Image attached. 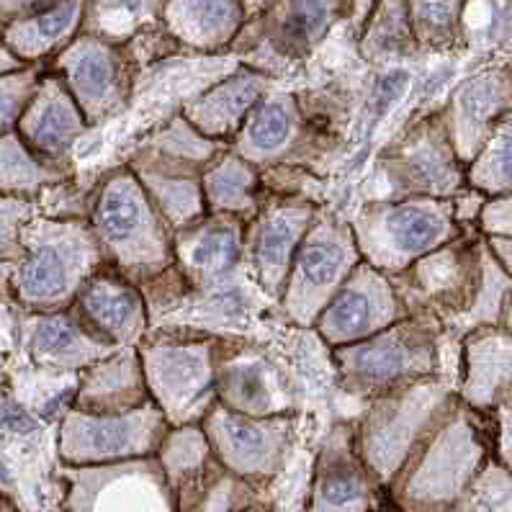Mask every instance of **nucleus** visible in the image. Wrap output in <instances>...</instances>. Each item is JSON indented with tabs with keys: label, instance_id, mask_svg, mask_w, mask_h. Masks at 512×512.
<instances>
[{
	"label": "nucleus",
	"instance_id": "f257e3e1",
	"mask_svg": "<svg viewBox=\"0 0 512 512\" xmlns=\"http://www.w3.org/2000/svg\"><path fill=\"white\" fill-rule=\"evenodd\" d=\"M489 448L484 415L458 399L386 487V502L392 512H461Z\"/></svg>",
	"mask_w": 512,
	"mask_h": 512
},
{
	"label": "nucleus",
	"instance_id": "f03ea898",
	"mask_svg": "<svg viewBox=\"0 0 512 512\" xmlns=\"http://www.w3.org/2000/svg\"><path fill=\"white\" fill-rule=\"evenodd\" d=\"M88 224L101 245L106 266L137 286H145L175 266V232L127 163L98 178Z\"/></svg>",
	"mask_w": 512,
	"mask_h": 512
},
{
	"label": "nucleus",
	"instance_id": "7ed1b4c3",
	"mask_svg": "<svg viewBox=\"0 0 512 512\" xmlns=\"http://www.w3.org/2000/svg\"><path fill=\"white\" fill-rule=\"evenodd\" d=\"M24 258L13 273V299L24 312H65L103 266V250L85 219L37 214L21 235Z\"/></svg>",
	"mask_w": 512,
	"mask_h": 512
},
{
	"label": "nucleus",
	"instance_id": "20e7f679",
	"mask_svg": "<svg viewBox=\"0 0 512 512\" xmlns=\"http://www.w3.org/2000/svg\"><path fill=\"white\" fill-rule=\"evenodd\" d=\"M446 330L430 314H410L374 338L332 350L338 384L350 397L371 402L415 381L440 376Z\"/></svg>",
	"mask_w": 512,
	"mask_h": 512
},
{
	"label": "nucleus",
	"instance_id": "39448f33",
	"mask_svg": "<svg viewBox=\"0 0 512 512\" xmlns=\"http://www.w3.org/2000/svg\"><path fill=\"white\" fill-rule=\"evenodd\" d=\"M219 335L152 327L137 345L152 402L170 428L201 425L217 404Z\"/></svg>",
	"mask_w": 512,
	"mask_h": 512
},
{
	"label": "nucleus",
	"instance_id": "423d86ee",
	"mask_svg": "<svg viewBox=\"0 0 512 512\" xmlns=\"http://www.w3.org/2000/svg\"><path fill=\"white\" fill-rule=\"evenodd\" d=\"M458 402V389L446 376H430L376 397L356 422V443L363 464L384 487L392 484L425 435Z\"/></svg>",
	"mask_w": 512,
	"mask_h": 512
},
{
	"label": "nucleus",
	"instance_id": "0eeeda50",
	"mask_svg": "<svg viewBox=\"0 0 512 512\" xmlns=\"http://www.w3.org/2000/svg\"><path fill=\"white\" fill-rule=\"evenodd\" d=\"M350 227L361 258L389 278L464 232L453 214V199L363 201Z\"/></svg>",
	"mask_w": 512,
	"mask_h": 512
},
{
	"label": "nucleus",
	"instance_id": "6e6552de",
	"mask_svg": "<svg viewBox=\"0 0 512 512\" xmlns=\"http://www.w3.org/2000/svg\"><path fill=\"white\" fill-rule=\"evenodd\" d=\"M469 186L440 109L404 129L376 157L366 201L453 199Z\"/></svg>",
	"mask_w": 512,
	"mask_h": 512
},
{
	"label": "nucleus",
	"instance_id": "1a4fd4ad",
	"mask_svg": "<svg viewBox=\"0 0 512 512\" xmlns=\"http://www.w3.org/2000/svg\"><path fill=\"white\" fill-rule=\"evenodd\" d=\"M484 253L487 237L479 229H464L456 240L394 276V286L412 314H430L446 335L461 338V327L482 289Z\"/></svg>",
	"mask_w": 512,
	"mask_h": 512
},
{
	"label": "nucleus",
	"instance_id": "9d476101",
	"mask_svg": "<svg viewBox=\"0 0 512 512\" xmlns=\"http://www.w3.org/2000/svg\"><path fill=\"white\" fill-rule=\"evenodd\" d=\"M363 263L350 222L332 209H320L304 237L278 307L291 325L314 330L320 314Z\"/></svg>",
	"mask_w": 512,
	"mask_h": 512
},
{
	"label": "nucleus",
	"instance_id": "9b49d317",
	"mask_svg": "<svg viewBox=\"0 0 512 512\" xmlns=\"http://www.w3.org/2000/svg\"><path fill=\"white\" fill-rule=\"evenodd\" d=\"M338 145L340 137L309 119L302 98L273 88L229 147L260 170L289 165L317 173Z\"/></svg>",
	"mask_w": 512,
	"mask_h": 512
},
{
	"label": "nucleus",
	"instance_id": "f8f14e48",
	"mask_svg": "<svg viewBox=\"0 0 512 512\" xmlns=\"http://www.w3.org/2000/svg\"><path fill=\"white\" fill-rule=\"evenodd\" d=\"M157 461L168 476L178 512H247L260 492L214 456L201 425L170 428Z\"/></svg>",
	"mask_w": 512,
	"mask_h": 512
},
{
	"label": "nucleus",
	"instance_id": "ddd939ff",
	"mask_svg": "<svg viewBox=\"0 0 512 512\" xmlns=\"http://www.w3.org/2000/svg\"><path fill=\"white\" fill-rule=\"evenodd\" d=\"M52 73L60 75L83 111L88 127H103L129 109L137 88V62L124 44L83 34L57 55Z\"/></svg>",
	"mask_w": 512,
	"mask_h": 512
},
{
	"label": "nucleus",
	"instance_id": "4468645a",
	"mask_svg": "<svg viewBox=\"0 0 512 512\" xmlns=\"http://www.w3.org/2000/svg\"><path fill=\"white\" fill-rule=\"evenodd\" d=\"M170 425L157 404L127 415H85L70 410L60 422L62 466H111L157 456Z\"/></svg>",
	"mask_w": 512,
	"mask_h": 512
},
{
	"label": "nucleus",
	"instance_id": "2eb2a0df",
	"mask_svg": "<svg viewBox=\"0 0 512 512\" xmlns=\"http://www.w3.org/2000/svg\"><path fill=\"white\" fill-rule=\"evenodd\" d=\"M214 456L255 489L271 484L286 469L296 438L294 415L250 417L214 404L201 422Z\"/></svg>",
	"mask_w": 512,
	"mask_h": 512
},
{
	"label": "nucleus",
	"instance_id": "dca6fc26",
	"mask_svg": "<svg viewBox=\"0 0 512 512\" xmlns=\"http://www.w3.org/2000/svg\"><path fill=\"white\" fill-rule=\"evenodd\" d=\"M245 227L237 217L206 214L175 232V266L196 294L245 296L247 286H255L247 266Z\"/></svg>",
	"mask_w": 512,
	"mask_h": 512
},
{
	"label": "nucleus",
	"instance_id": "f3484780",
	"mask_svg": "<svg viewBox=\"0 0 512 512\" xmlns=\"http://www.w3.org/2000/svg\"><path fill=\"white\" fill-rule=\"evenodd\" d=\"M67 512H178L163 466L137 458L111 466H62Z\"/></svg>",
	"mask_w": 512,
	"mask_h": 512
},
{
	"label": "nucleus",
	"instance_id": "a211bd4d",
	"mask_svg": "<svg viewBox=\"0 0 512 512\" xmlns=\"http://www.w3.org/2000/svg\"><path fill=\"white\" fill-rule=\"evenodd\" d=\"M322 206L309 196H286L268 193L263 206L245 227V247L250 278L260 294L278 302L289 281L304 237L312 229Z\"/></svg>",
	"mask_w": 512,
	"mask_h": 512
},
{
	"label": "nucleus",
	"instance_id": "6ab92c4d",
	"mask_svg": "<svg viewBox=\"0 0 512 512\" xmlns=\"http://www.w3.org/2000/svg\"><path fill=\"white\" fill-rule=\"evenodd\" d=\"M217 402L250 417L294 415L296 394L289 374L266 350L240 335H219Z\"/></svg>",
	"mask_w": 512,
	"mask_h": 512
},
{
	"label": "nucleus",
	"instance_id": "aec40b11",
	"mask_svg": "<svg viewBox=\"0 0 512 512\" xmlns=\"http://www.w3.org/2000/svg\"><path fill=\"white\" fill-rule=\"evenodd\" d=\"M410 314V307L394 286V278L363 260L320 314L314 332L327 348L335 350L374 338Z\"/></svg>",
	"mask_w": 512,
	"mask_h": 512
},
{
	"label": "nucleus",
	"instance_id": "412c9836",
	"mask_svg": "<svg viewBox=\"0 0 512 512\" xmlns=\"http://www.w3.org/2000/svg\"><path fill=\"white\" fill-rule=\"evenodd\" d=\"M384 500V487L358 451L356 425L335 422L314 456L304 512H381Z\"/></svg>",
	"mask_w": 512,
	"mask_h": 512
},
{
	"label": "nucleus",
	"instance_id": "4be33fe9",
	"mask_svg": "<svg viewBox=\"0 0 512 512\" xmlns=\"http://www.w3.org/2000/svg\"><path fill=\"white\" fill-rule=\"evenodd\" d=\"M512 111L510 65L487 67L456 85L448 103L440 109L451 145L461 163L469 168L484 150L492 132Z\"/></svg>",
	"mask_w": 512,
	"mask_h": 512
},
{
	"label": "nucleus",
	"instance_id": "5701e85b",
	"mask_svg": "<svg viewBox=\"0 0 512 512\" xmlns=\"http://www.w3.org/2000/svg\"><path fill=\"white\" fill-rule=\"evenodd\" d=\"M70 309L93 338L116 350L137 348L152 327L142 286L111 266H103L96 276L88 278Z\"/></svg>",
	"mask_w": 512,
	"mask_h": 512
},
{
	"label": "nucleus",
	"instance_id": "b1692460",
	"mask_svg": "<svg viewBox=\"0 0 512 512\" xmlns=\"http://www.w3.org/2000/svg\"><path fill=\"white\" fill-rule=\"evenodd\" d=\"M83 111L70 96L60 75L44 73L29 106L21 114L16 132L34 155L52 165L73 168V150L88 132Z\"/></svg>",
	"mask_w": 512,
	"mask_h": 512
},
{
	"label": "nucleus",
	"instance_id": "393cba45",
	"mask_svg": "<svg viewBox=\"0 0 512 512\" xmlns=\"http://www.w3.org/2000/svg\"><path fill=\"white\" fill-rule=\"evenodd\" d=\"M127 165L137 175V181L142 183L155 209L163 214L173 232L199 222L201 217L209 214L204 188H201L204 170L196 168V165L165 157L145 145H137L129 152Z\"/></svg>",
	"mask_w": 512,
	"mask_h": 512
},
{
	"label": "nucleus",
	"instance_id": "a878e982",
	"mask_svg": "<svg viewBox=\"0 0 512 512\" xmlns=\"http://www.w3.org/2000/svg\"><path fill=\"white\" fill-rule=\"evenodd\" d=\"M24 343L31 363L49 374H83L116 348L85 330L73 309L52 314L26 312Z\"/></svg>",
	"mask_w": 512,
	"mask_h": 512
},
{
	"label": "nucleus",
	"instance_id": "bb28decb",
	"mask_svg": "<svg viewBox=\"0 0 512 512\" xmlns=\"http://www.w3.org/2000/svg\"><path fill=\"white\" fill-rule=\"evenodd\" d=\"M273 91L271 75L255 67L232 70L227 78L206 88L201 96L183 106L181 114L199 129L204 137L232 145L240 129L245 127L247 116L253 114L268 93Z\"/></svg>",
	"mask_w": 512,
	"mask_h": 512
},
{
	"label": "nucleus",
	"instance_id": "cd10ccee",
	"mask_svg": "<svg viewBox=\"0 0 512 512\" xmlns=\"http://www.w3.org/2000/svg\"><path fill=\"white\" fill-rule=\"evenodd\" d=\"M512 392V332L505 327H476L461 338L458 399L489 417Z\"/></svg>",
	"mask_w": 512,
	"mask_h": 512
},
{
	"label": "nucleus",
	"instance_id": "c85d7f7f",
	"mask_svg": "<svg viewBox=\"0 0 512 512\" xmlns=\"http://www.w3.org/2000/svg\"><path fill=\"white\" fill-rule=\"evenodd\" d=\"M152 404L137 348H119L85 368L73 410L85 415H127Z\"/></svg>",
	"mask_w": 512,
	"mask_h": 512
},
{
	"label": "nucleus",
	"instance_id": "c756f323",
	"mask_svg": "<svg viewBox=\"0 0 512 512\" xmlns=\"http://www.w3.org/2000/svg\"><path fill=\"white\" fill-rule=\"evenodd\" d=\"M247 21L242 0H165V31L183 47L217 52L240 37Z\"/></svg>",
	"mask_w": 512,
	"mask_h": 512
},
{
	"label": "nucleus",
	"instance_id": "7c9ffc66",
	"mask_svg": "<svg viewBox=\"0 0 512 512\" xmlns=\"http://www.w3.org/2000/svg\"><path fill=\"white\" fill-rule=\"evenodd\" d=\"M204 201L209 214H227L250 222L263 206L266 186L258 165L237 155L232 147L219 152L201 175Z\"/></svg>",
	"mask_w": 512,
	"mask_h": 512
},
{
	"label": "nucleus",
	"instance_id": "2f4dec72",
	"mask_svg": "<svg viewBox=\"0 0 512 512\" xmlns=\"http://www.w3.org/2000/svg\"><path fill=\"white\" fill-rule=\"evenodd\" d=\"M85 21V0H57L26 19L8 21L3 31V47H8L24 65H37L49 55H60L75 42L80 24Z\"/></svg>",
	"mask_w": 512,
	"mask_h": 512
},
{
	"label": "nucleus",
	"instance_id": "473e14b6",
	"mask_svg": "<svg viewBox=\"0 0 512 512\" xmlns=\"http://www.w3.org/2000/svg\"><path fill=\"white\" fill-rule=\"evenodd\" d=\"M343 8L345 0H278L271 26L273 47L286 57L307 55L330 34Z\"/></svg>",
	"mask_w": 512,
	"mask_h": 512
},
{
	"label": "nucleus",
	"instance_id": "72a5a7b5",
	"mask_svg": "<svg viewBox=\"0 0 512 512\" xmlns=\"http://www.w3.org/2000/svg\"><path fill=\"white\" fill-rule=\"evenodd\" d=\"M73 178L75 168L52 165L34 155L16 129L0 137V196L39 199L47 188Z\"/></svg>",
	"mask_w": 512,
	"mask_h": 512
},
{
	"label": "nucleus",
	"instance_id": "f704fd0d",
	"mask_svg": "<svg viewBox=\"0 0 512 512\" xmlns=\"http://www.w3.org/2000/svg\"><path fill=\"white\" fill-rule=\"evenodd\" d=\"M417 39L412 31L407 0H381L363 34L361 52L366 60H397L415 52Z\"/></svg>",
	"mask_w": 512,
	"mask_h": 512
},
{
	"label": "nucleus",
	"instance_id": "c9c22d12",
	"mask_svg": "<svg viewBox=\"0 0 512 512\" xmlns=\"http://www.w3.org/2000/svg\"><path fill=\"white\" fill-rule=\"evenodd\" d=\"M139 145L150 147L165 157H173V160H181V163L196 165L201 170L209 168L211 160L229 147L204 137L183 114H173L160 127L147 132V137Z\"/></svg>",
	"mask_w": 512,
	"mask_h": 512
},
{
	"label": "nucleus",
	"instance_id": "e433bc0d",
	"mask_svg": "<svg viewBox=\"0 0 512 512\" xmlns=\"http://www.w3.org/2000/svg\"><path fill=\"white\" fill-rule=\"evenodd\" d=\"M461 42L474 52L512 47V0H464Z\"/></svg>",
	"mask_w": 512,
	"mask_h": 512
},
{
	"label": "nucleus",
	"instance_id": "4c0bfd02",
	"mask_svg": "<svg viewBox=\"0 0 512 512\" xmlns=\"http://www.w3.org/2000/svg\"><path fill=\"white\" fill-rule=\"evenodd\" d=\"M466 181L487 199L512 191V111L497 124L484 150L466 168Z\"/></svg>",
	"mask_w": 512,
	"mask_h": 512
},
{
	"label": "nucleus",
	"instance_id": "58836bf2",
	"mask_svg": "<svg viewBox=\"0 0 512 512\" xmlns=\"http://www.w3.org/2000/svg\"><path fill=\"white\" fill-rule=\"evenodd\" d=\"M157 0H93L88 19V34L124 44L150 26Z\"/></svg>",
	"mask_w": 512,
	"mask_h": 512
},
{
	"label": "nucleus",
	"instance_id": "ea45409f",
	"mask_svg": "<svg viewBox=\"0 0 512 512\" xmlns=\"http://www.w3.org/2000/svg\"><path fill=\"white\" fill-rule=\"evenodd\" d=\"M417 44L448 49L461 42V11L464 0H407Z\"/></svg>",
	"mask_w": 512,
	"mask_h": 512
},
{
	"label": "nucleus",
	"instance_id": "a19ab883",
	"mask_svg": "<svg viewBox=\"0 0 512 512\" xmlns=\"http://www.w3.org/2000/svg\"><path fill=\"white\" fill-rule=\"evenodd\" d=\"M42 78L44 70L39 65H24L0 75V137L16 129Z\"/></svg>",
	"mask_w": 512,
	"mask_h": 512
},
{
	"label": "nucleus",
	"instance_id": "79ce46f5",
	"mask_svg": "<svg viewBox=\"0 0 512 512\" xmlns=\"http://www.w3.org/2000/svg\"><path fill=\"white\" fill-rule=\"evenodd\" d=\"M39 214L37 199L24 196H0V260L19 263L24 258L21 235L24 227Z\"/></svg>",
	"mask_w": 512,
	"mask_h": 512
},
{
	"label": "nucleus",
	"instance_id": "37998d69",
	"mask_svg": "<svg viewBox=\"0 0 512 512\" xmlns=\"http://www.w3.org/2000/svg\"><path fill=\"white\" fill-rule=\"evenodd\" d=\"M492 448L500 464L512 474V392H507L494 407L492 415Z\"/></svg>",
	"mask_w": 512,
	"mask_h": 512
},
{
	"label": "nucleus",
	"instance_id": "c03bdc74",
	"mask_svg": "<svg viewBox=\"0 0 512 512\" xmlns=\"http://www.w3.org/2000/svg\"><path fill=\"white\" fill-rule=\"evenodd\" d=\"M479 232L484 237H512V191L484 204Z\"/></svg>",
	"mask_w": 512,
	"mask_h": 512
},
{
	"label": "nucleus",
	"instance_id": "a18cd8bd",
	"mask_svg": "<svg viewBox=\"0 0 512 512\" xmlns=\"http://www.w3.org/2000/svg\"><path fill=\"white\" fill-rule=\"evenodd\" d=\"M0 428L24 435L37 428V422H34V415H29L19 402H3L0 404Z\"/></svg>",
	"mask_w": 512,
	"mask_h": 512
},
{
	"label": "nucleus",
	"instance_id": "49530a36",
	"mask_svg": "<svg viewBox=\"0 0 512 512\" xmlns=\"http://www.w3.org/2000/svg\"><path fill=\"white\" fill-rule=\"evenodd\" d=\"M487 245L494 258L500 260V266L512 276V237H487Z\"/></svg>",
	"mask_w": 512,
	"mask_h": 512
},
{
	"label": "nucleus",
	"instance_id": "de8ad7c7",
	"mask_svg": "<svg viewBox=\"0 0 512 512\" xmlns=\"http://www.w3.org/2000/svg\"><path fill=\"white\" fill-rule=\"evenodd\" d=\"M13 273H16V263L0 260V302L13 296Z\"/></svg>",
	"mask_w": 512,
	"mask_h": 512
},
{
	"label": "nucleus",
	"instance_id": "09e8293b",
	"mask_svg": "<svg viewBox=\"0 0 512 512\" xmlns=\"http://www.w3.org/2000/svg\"><path fill=\"white\" fill-rule=\"evenodd\" d=\"M19 67H24V62H21L16 55H13L11 49L0 44V75L13 73V70H19Z\"/></svg>",
	"mask_w": 512,
	"mask_h": 512
},
{
	"label": "nucleus",
	"instance_id": "8fccbe9b",
	"mask_svg": "<svg viewBox=\"0 0 512 512\" xmlns=\"http://www.w3.org/2000/svg\"><path fill=\"white\" fill-rule=\"evenodd\" d=\"M271 3H273V0H242L247 19H250V16H258V13H263L268 6H271Z\"/></svg>",
	"mask_w": 512,
	"mask_h": 512
},
{
	"label": "nucleus",
	"instance_id": "3c124183",
	"mask_svg": "<svg viewBox=\"0 0 512 512\" xmlns=\"http://www.w3.org/2000/svg\"><path fill=\"white\" fill-rule=\"evenodd\" d=\"M0 512H21V510L16 507V502H13L11 497H6V494L0 492Z\"/></svg>",
	"mask_w": 512,
	"mask_h": 512
},
{
	"label": "nucleus",
	"instance_id": "603ef678",
	"mask_svg": "<svg viewBox=\"0 0 512 512\" xmlns=\"http://www.w3.org/2000/svg\"><path fill=\"white\" fill-rule=\"evenodd\" d=\"M502 327H505L507 332H512V296H510V302H507L505 317H502Z\"/></svg>",
	"mask_w": 512,
	"mask_h": 512
},
{
	"label": "nucleus",
	"instance_id": "864d4df0",
	"mask_svg": "<svg viewBox=\"0 0 512 512\" xmlns=\"http://www.w3.org/2000/svg\"><path fill=\"white\" fill-rule=\"evenodd\" d=\"M247 512H271V510H268V505H266V502H260V505H255L253 510H247Z\"/></svg>",
	"mask_w": 512,
	"mask_h": 512
},
{
	"label": "nucleus",
	"instance_id": "5fc2aeb1",
	"mask_svg": "<svg viewBox=\"0 0 512 512\" xmlns=\"http://www.w3.org/2000/svg\"><path fill=\"white\" fill-rule=\"evenodd\" d=\"M3 31H6V26L0 24V44H3Z\"/></svg>",
	"mask_w": 512,
	"mask_h": 512
}]
</instances>
